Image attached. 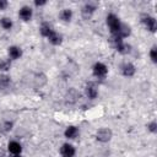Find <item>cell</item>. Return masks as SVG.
Wrapping results in <instances>:
<instances>
[{
  "label": "cell",
  "instance_id": "cell-16",
  "mask_svg": "<svg viewBox=\"0 0 157 157\" xmlns=\"http://www.w3.org/2000/svg\"><path fill=\"white\" fill-rule=\"evenodd\" d=\"M0 25H1V27H2L4 29H6V31H9V29L12 28V21H11L9 17H2V18L0 20Z\"/></svg>",
  "mask_w": 157,
  "mask_h": 157
},
{
  "label": "cell",
  "instance_id": "cell-13",
  "mask_svg": "<svg viewBox=\"0 0 157 157\" xmlns=\"http://www.w3.org/2000/svg\"><path fill=\"white\" fill-rule=\"evenodd\" d=\"M48 40H49L52 44H54V45H59V44L61 43V36L58 34L55 31H53L52 34L48 37Z\"/></svg>",
  "mask_w": 157,
  "mask_h": 157
},
{
  "label": "cell",
  "instance_id": "cell-20",
  "mask_svg": "<svg viewBox=\"0 0 157 157\" xmlns=\"http://www.w3.org/2000/svg\"><path fill=\"white\" fill-rule=\"evenodd\" d=\"M150 56H151V60H152L153 63H156V61H157V54H156V47H153V48L151 49V52H150Z\"/></svg>",
  "mask_w": 157,
  "mask_h": 157
},
{
  "label": "cell",
  "instance_id": "cell-23",
  "mask_svg": "<svg viewBox=\"0 0 157 157\" xmlns=\"http://www.w3.org/2000/svg\"><path fill=\"white\" fill-rule=\"evenodd\" d=\"M45 4V1H34V5L36 6H42V5H44Z\"/></svg>",
  "mask_w": 157,
  "mask_h": 157
},
{
  "label": "cell",
  "instance_id": "cell-7",
  "mask_svg": "<svg viewBox=\"0 0 157 157\" xmlns=\"http://www.w3.org/2000/svg\"><path fill=\"white\" fill-rule=\"evenodd\" d=\"M32 13L33 12H32V9L29 6H22L18 11V16L23 21H29L32 18Z\"/></svg>",
  "mask_w": 157,
  "mask_h": 157
},
{
  "label": "cell",
  "instance_id": "cell-11",
  "mask_svg": "<svg viewBox=\"0 0 157 157\" xmlns=\"http://www.w3.org/2000/svg\"><path fill=\"white\" fill-rule=\"evenodd\" d=\"M97 93H98V91H97V87L94 86V83H88L86 86V94H87L88 98H91V99L96 98Z\"/></svg>",
  "mask_w": 157,
  "mask_h": 157
},
{
  "label": "cell",
  "instance_id": "cell-21",
  "mask_svg": "<svg viewBox=\"0 0 157 157\" xmlns=\"http://www.w3.org/2000/svg\"><path fill=\"white\" fill-rule=\"evenodd\" d=\"M147 128H148V130L151 131V132H156V128H157V124H156V121H152V123H150L148 125H147Z\"/></svg>",
  "mask_w": 157,
  "mask_h": 157
},
{
  "label": "cell",
  "instance_id": "cell-24",
  "mask_svg": "<svg viewBox=\"0 0 157 157\" xmlns=\"http://www.w3.org/2000/svg\"><path fill=\"white\" fill-rule=\"evenodd\" d=\"M13 157H21V156H20V155H17V156H13Z\"/></svg>",
  "mask_w": 157,
  "mask_h": 157
},
{
  "label": "cell",
  "instance_id": "cell-22",
  "mask_svg": "<svg viewBox=\"0 0 157 157\" xmlns=\"http://www.w3.org/2000/svg\"><path fill=\"white\" fill-rule=\"evenodd\" d=\"M6 6H7V1H5V0H0V10L6 9Z\"/></svg>",
  "mask_w": 157,
  "mask_h": 157
},
{
  "label": "cell",
  "instance_id": "cell-15",
  "mask_svg": "<svg viewBox=\"0 0 157 157\" xmlns=\"http://www.w3.org/2000/svg\"><path fill=\"white\" fill-rule=\"evenodd\" d=\"M72 17V11L70 9H64L61 12H60V18L65 22H69Z\"/></svg>",
  "mask_w": 157,
  "mask_h": 157
},
{
  "label": "cell",
  "instance_id": "cell-6",
  "mask_svg": "<svg viewBox=\"0 0 157 157\" xmlns=\"http://www.w3.org/2000/svg\"><path fill=\"white\" fill-rule=\"evenodd\" d=\"M60 153L63 157H74L75 156V147L70 144H64L60 147Z\"/></svg>",
  "mask_w": 157,
  "mask_h": 157
},
{
  "label": "cell",
  "instance_id": "cell-25",
  "mask_svg": "<svg viewBox=\"0 0 157 157\" xmlns=\"http://www.w3.org/2000/svg\"><path fill=\"white\" fill-rule=\"evenodd\" d=\"M0 157H2V153H0Z\"/></svg>",
  "mask_w": 157,
  "mask_h": 157
},
{
  "label": "cell",
  "instance_id": "cell-5",
  "mask_svg": "<svg viewBox=\"0 0 157 157\" xmlns=\"http://www.w3.org/2000/svg\"><path fill=\"white\" fill-rule=\"evenodd\" d=\"M141 22L145 25V27L150 32H155L156 31V20H155V17H152L150 15H144L141 17Z\"/></svg>",
  "mask_w": 157,
  "mask_h": 157
},
{
  "label": "cell",
  "instance_id": "cell-17",
  "mask_svg": "<svg viewBox=\"0 0 157 157\" xmlns=\"http://www.w3.org/2000/svg\"><path fill=\"white\" fill-rule=\"evenodd\" d=\"M11 129H12V123L11 121H2V123H0V132L7 134Z\"/></svg>",
  "mask_w": 157,
  "mask_h": 157
},
{
  "label": "cell",
  "instance_id": "cell-3",
  "mask_svg": "<svg viewBox=\"0 0 157 157\" xmlns=\"http://www.w3.org/2000/svg\"><path fill=\"white\" fill-rule=\"evenodd\" d=\"M96 137H97V140L101 141V142H107V141H109V140L112 139V131H110V129H108V128H102V129L97 130Z\"/></svg>",
  "mask_w": 157,
  "mask_h": 157
},
{
  "label": "cell",
  "instance_id": "cell-18",
  "mask_svg": "<svg viewBox=\"0 0 157 157\" xmlns=\"http://www.w3.org/2000/svg\"><path fill=\"white\" fill-rule=\"evenodd\" d=\"M10 85V77L6 75H0V88L4 90Z\"/></svg>",
  "mask_w": 157,
  "mask_h": 157
},
{
  "label": "cell",
  "instance_id": "cell-2",
  "mask_svg": "<svg viewBox=\"0 0 157 157\" xmlns=\"http://www.w3.org/2000/svg\"><path fill=\"white\" fill-rule=\"evenodd\" d=\"M108 74V69L103 63H96L93 65V75L98 78H104Z\"/></svg>",
  "mask_w": 157,
  "mask_h": 157
},
{
  "label": "cell",
  "instance_id": "cell-19",
  "mask_svg": "<svg viewBox=\"0 0 157 157\" xmlns=\"http://www.w3.org/2000/svg\"><path fill=\"white\" fill-rule=\"evenodd\" d=\"M10 66H11V63L9 59H1L0 60V70L1 71H7L10 70Z\"/></svg>",
  "mask_w": 157,
  "mask_h": 157
},
{
  "label": "cell",
  "instance_id": "cell-9",
  "mask_svg": "<svg viewBox=\"0 0 157 157\" xmlns=\"http://www.w3.org/2000/svg\"><path fill=\"white\" fill-rule=\"evenodd\" d=\"M7 147H9V151H10L13 156L20 155V153H21V150H22V147H21L20 142H17V141H10Z\"/></svg>",
  "mask_w": 157,
  "mask_h": 157
},
{
  "label": "cell",
  "instance_id": "cell-8",
  "mask_svg": "<svg viewBox=\"0 0 157 157\" xmlns=\"http://www.w3.org/2000/svg\"><path fill=\"white\" fill-rule=\"evenodd\" d=\"M120 69H121V74H123L124 76H128V77L132 76V75L135 74V71H136L135 66H134L131 63H124Z\"/></svg>",
  "mask_w": 157,
  "mask_h": 157
},
{
  "label": "cell",
  "instance_id": "cell-10",
  "mask_svg": "<svg viewBox=\"0 0 157 157\" xmlns=\"http://www.w3.org/2000/svg\"><path fill=\"white\" fill-rule=\"evenodd\" d=\"M22 55V50L20 47H16V45H12L9 48V56L12 59V60H16L18 59L20 56Z\"/></svg>",
  "mask_w": 157,
  "mask_h": 157
},
{
  "label": "cell",
  "instance_id": "cell-12",
  "mask_svg": "<svg viewBox=\"0 0 157 157\" xmlns=\"http://www.w3.org/2000/svg\"><path fill=\"white\" fill-rule=\"evenodd\" d=\"M64 135L67 139H76L77 135H78V129L76 126H69V128H66Z\"/></svg>",
  "mask_w": 157,
  "mask_h": 157
},
{
  "label": "cell",
  "instance_id": "cell-1",
  "mask_svg": "<svg viewBox=\"0 0 157 157\" xmlns=\"http://www.w3.org/2000/svg\"><path fill=\"white\" fill-rule=\"evenodd\" d=\"M107 25H108V27L110 29V33L113 36H118L120 26H121V22L119 21V18L114 13H109L107 16Z\"/></svg>",
  "mask_w": 157,
  "mask_h": 157
},
{
  "label": "cell",
  "instance_id": "cell-4",
  "mask_svg": "<svg viewBox=\"0 0 157 157\" xmlns=\"http://www.w3.org/2000/svg\"><path fill=\"white\" fill-rule=\"evenodd\" d=\"M96 9H97V2H92V1L86 2V4L82 6V10H81L82 16H83L85 18L91 17V15L94 12V10H96Z\"/></svg>",
  "mask_w": 157,
  "mask_h": 157
},
{
  "label": "cell",
  "instance_id": "cell-14",
  "mask_svg": "<svg viewBox=\"0 0 157 157\" xmlns=\"http://www.w3.org/2000/svg\"><path fill=\"white\" fill-rule=\"evenodd\" d=\"M53 31H54V29L50 27L49 23H43V25L40 26V33H42V36H44V37H47V38L52 34Z\"/></svg>",
  "mask_w": 157,
  "mask_h": 157
}]
</instances>
